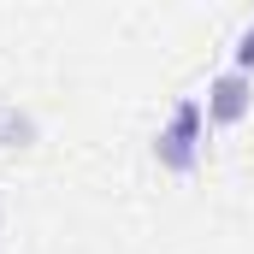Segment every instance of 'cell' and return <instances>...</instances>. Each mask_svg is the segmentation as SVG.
<instances>
[{
	"label": "cell",
	"instance_id": "8992f818",
	"mask_svg": "<svg viewBox=\"0 0 254 254\" xmlns=\"http://www.w3.org/2000/svg\"><path fill=\"white\" fill-rule=\"evenodd\" d=\"M0 119H6V107H0Z\"/></svg>",
	"mask_w": 254,
	"mask_h": 254
},
{
	"label": "cell",
	"instance_id": "277c9868",
	"mask_svg": "<svg viewBox=\"0 0 254 254\" xmlns=\"http://www.w3.org/2000/svg\"><path fill=\"white\" fill-rule=\"evenodd\" d=\"M231 71H243V77H254V24L237 36V48H231Z\"/></svg>",
	"mask_w": 254,
	"mask_h": 254
},
{
	"label": "cell",
	"instance_id": "3957f363",
	"mask_svg": "<svg viewBox=\"0 0 254 254\" xmlns=\"http://www.w3.org/2000/svg\"><path fill=\"white\" fill-rule=\"evenodd\" d=\"M36 142H42L36 113H30V107H6V119H0V148H36Z\"/></svg>",
	"mask_w": 254,
	"mask_h": 254
},
{
	"label": "cell",
	"instance_id": "6da1fadb",
	"mask_svg": "<svg viewBox=\"0 0 254 254\" xmlns=\"http://www.w3.org/2000/svg\"><path fill=\"white\" fill-rule=\"evenodd\" d=\"M201 154H207V107H201V95H184L166 113L160 136H154V160L172 178H195L201 172Z\"/></svg>",
	"mask_w": 254,
	"mask_h": 254
},
{
	"label": "cell",
	"instance_id": "5b68a950",
	"mask_svg": "<svg viewBox=\"0 0 254 254\" xmlns=\"http://www.w3.org/2000/svg\"><path fill=\"white\" fill-rule=\"evenodd\" d=\"M0 231H6V207H0Z\"/></svg>",
	"mask_w": 254,
	"mask_h": 254
},
{
	"label": "cell",
	"instance_id": "7a4b0ae2",
	"mask_svg": "<svg viewBox=\"0 0 254 254\" xmlns=\"http://www.w3.org/2000/svg\"><path fill=\"white\" fill-rule=\"evenodd\" d=\"M201 107H207V125H243V119H249L254 113V77H243V71H219V77H213V83H207V101H201Z\"/></svg>",
	"mask_w": 254,
	"mask_h": 254
}]
</instances>
